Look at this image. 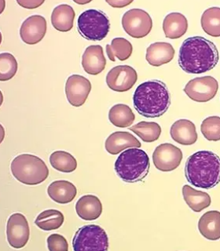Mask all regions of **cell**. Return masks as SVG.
<instances>
[{
	"instance_id": "cell-3",
	"label": "cell",
	"mask_w": 220,
	"mask_h": 251,
	"mask_svg": "<svg viewBox=\"0 0 220 251\" xmlns=\"http://www.w3.org/2000/svg\"><path fill=\"white\" fill-rule=\"evenodd\" d=\"M185 176L196 188L211 189L220 182V158L211 151H198L187 159Z\"/></svg>"
},
{
	"instance_id": "cell-2",
	"label": "cell",
	"mask_w": 220,
	"mask_h": 251,
	"mask_svg": "<svg viewBox=\"0 0 220 251\" xmlns=\"http://www.w3.org/2000/svg\"><path fill=\"white\" fill-rule=\"evenodd\" d=\"M134 108L141 116L158 118L163 116L171 104V96L165 82L149 80L136 88L133 96Z\"/></svg>"
},
{
	"instance_id": "cell-29",
	"label": "cell",
	"mask_w": 220,
	"mask_h": 251,
	"mask_svg": "<svg viewBox=\"0 0 220 251\" xmlns=\"http://www.w3.org/2000/svg\"><path fill=\"white\" fill-rule=\"evenodd\" d=\"M204 31L212 37H220V8L212 7L203 13L200 19Z\"/></svg>"
},
{
	"instance_id": "cell-1",
	"label": "cell",
	"mask_w": 220,
	"mask_h": 251,
	"mask_svg": "<svg viewBox=\"0 0 220 251\" xmlns=\"http://www.w3.org/2000/svg\"><path fill=\"white\" fill-rule=\"evenodd\" d=\"M219 59L220 54L214 43L201 36H192L181 46L178 62L187 73L202 74L214 69Z\"/></svg>"
},
{
	"instance_id": "cell-35",
	"label": "cell",
	"mask_w": 220,
	"mask_h": 251,
	"mask_svg": "<svg viewBox=\"0 0 220 251\" xmlns=\"http://www.w3.org/2000/svg\"><path fill=\"white\" fill-rule=\"evenodd\" d=\"M106 2L115 8H122L133 2V0H106Z\"/></svg>"
},
{
	"instance_id": "cell-5",
	"label": "cell",
	"mask_w": 220,
	"mask_h": 251,
	"mask_svg": "<svg viewBox=\"0 0 220 251\" xmlns=\"http://www.w3.org/2000/svg\"><path fill=\"white\" fill-rule=\"evenodd\" d=\"M12 175L19 182L27 185H36L47 180L49 170L39 157L22 154L15 157L10 165Z\"/></svg>"
},
{
	"instance_id": "cell-36",
	"label": "cell",
	"mask_w": 220,
	"mask_h": 251,
	"mask_svg": "<svg viewBox=\"0 0 220 251\" xmlns=\"http://www.w3.org/2000/svg\"><path fill=\"white\" fill-rule=\"evenodd\" d=\"M74 2H76V3L85 4L88 3V2H90V1H86V2H79V1H77V0H74Z\"/></svg>"
},
{
	"instance_id": "cell-28",
	"label": "cell",
	"mask_w": 220,
	"mask_h": 251,
	"mask_svg": "<svg viewBox=\"0 0 220 251\" xmlns=\"http://www.w3.org/2000/svg\"><path fill=\"white\" fill-rule=\"evenodd\" d=\"M129 129L147 143L157 141L161 133V126L155 122H140Z\"/></svg>"
},
{
	"instance_id": "cell-10",
	"label": "cell",
	"mask_w": 220,
	"mask_h": 251,
	"mask_svg": "<svg viewBox=\"0 0 220 251\" xmlns=\"http://www.w3.org/2000/svg\"><path fill=\"white\" fill-rule=\"evenodd\" d=\"M183 158L181 149L169 143L158 145L153 154L154 166L157 170L163 172H170L178 168Z\"/></svg>"
},
{
	"instance_id": "cell-31",
	"label": "cell",
	"mask_w": 220,
	"mask_h": 251,
	"mask_svg": "<svg viewBox=\"0 0 220 251\" xmlns=\"http://www.w3.org/2000/svg\"><path fill=\"white\" fill-rule=\"evenodd\" d=\"M18 61L14 55L10 53L0 54V81L11 79L18 72Z\"/></svg>"
},
{
	"instance_id": "cell-11",
	"label": "cell",
	"mask_w": 220,
	"mask_h": 251,
	"mask_svg": "<svg viewBox=\"0 0 220 251\" xmlns=\"http://www.w3.org/2000/svg\"><path fill=\"white\" fill-rule=\"evenodd\" d=\"M29 235L27 218L20 213L10 215L6 225V238L10 247L15 249L22 248L27 244Z\"/></svg>"
},
{
	"instance_id": "cell-20",
	"label": "cell",
	"mask_w": 220,
	"mask_h": 251,
	"mask_svg": "<svg viewBox=\"0 0 220 251\" xmlns=\"http://www.w3.org/2000/svg\"><path fill=\"white\" fill-rule=\"evenodd\" d=\"M50 198L60 204L69 203L77 194V187L68 180H55L47 188Z\"/></svg>"
},
{
	"instance_id": "cell-24",
	"label": "cell",
	"mask_w": 220,
	"mask_h": 251,
	"mask_svg": "<svg viewBox=\"0 0 220 251\" xmlns=\"http://www.w3.org/2000/svg\"><path fill=\"white\" fill-rule=\"evenodd\" d=\"M183 196L189 207L196 213L210 206L211 197L207 192L197 191L189 185L183 187Z\"/></svg>"
},
{
	"instance_id": "cell-21",
	"label": "cell",
	"mask_w": 220,
	"mask_h": 251,
	"mask_svg": "<svg viewBox=\"0 0 220 251\" xmlns=\"http://www.w3.org/2000/svg\"><path fill=\"white\" fill-rule=\"evenodd\" d=\"M198 229L200 233L208 240L220 239V212L211 210L201 216L199 220Z\"/></svg>"
},
{
	"instance_id": "cell-14",
	"label": "cell",
	"mask_w": 220,
	"mask_h": 251,
	"mask_svg": "<svg viewBox=\"0 0 220 251\" xmlns=\"http://www.w3.org/2000/svg\"><path fill=\"white\" fill-rule=\"evenodd\" d=\"M47 28V21L43 16L32 15L22 23L20 36L26 44L35 45L44 38Z\"/></svg>"
},
{
	"instance_id": "cell-16",
	"label": "cell",
	"mask_w": 220,
	"mask_h": 251,
	"mask_svg": "<svg viewBox=\"0 0 220 251\" xmlns=\"http://www.w3.org/2000/svg\"><path fill=\"white\" fill-rule=\"evenodd\" d=\"M106 151L111 155H117L120 151H124L128 148L141 147L140 141L132 133L125 131H116L109 136L106 139Z\"/></svg>"
},
{
	"instance_id": "cell-17",
	"label": "cell",
	"mask_w": 220,
	"mask_h": 251,
	"mask_svg": "<svg viewBox=\"0 0 220 251\" xmlns=\"http://www.w3.org/2000/svg\"><path fill=\"white\" fill-rule=\"evenodd\" d=\"M171 138L183 145H191L197 141L196 126L188 120H179L172 124L170 130Z\"/></svg>"
},
{
	"instance_id": "cell-12",
	"label": "cell",
	"mask_w": 220,
	"mask_h": 251,
	"mask_svg": "<svg viewBox=\"0 0 220 251\" xmlns=\"http://www.w3.org/2000/svg\"><path fill=\"white\" fill-rule=\"evenodd\" d=\"M137 80V72L129 65L114 67L106 76L109 88L116 92H126L131 90Z\"/></svg>"
},
{
	"instance_id": "cell-19",
	"label": "cell",
	"mask_w": 220,
	"mask_h": 251,
	"mask_svg": "<svg viewBox=\"0 0 220 251\" xmlns=\"http://www.w3.org/2000/svg\"><path fill=\"white\" fill-rule=\"evenodd\" d=\"M175 50L168 43H153L146 50L145 59L152 66L158 67L172 61Z\"/></svg>"
},
{
	"instance_id": "cell-26",
	"label": "cell",
	"mask_w": 220,
	"mask_h": 251,
	"mask_svg": "<svg viewBox=\"0 0 220 251\" xmlns=\"http://www.w3.org/2000/svg\"><path fill=\"white\" fill-rule=\"evenodd\" d=\"M133 47L128 39L124 38H115L111 44L106 46V53L110 61H115V57L120 61H124L132 56Z\"/></svg>"
},
{
	"instance_id": "cell-30",
	"label": "cell",
	"mask_w": 220,
	"mask_h": 251,
	"mask_svg": "<svg viewBox=\"0 0 220 251\" xmlns=\"http://www.w3.org/2000/svg\"><path fill=\"white\" fill-rule=\"evenodd\" d=\"M50 163L60 172L72 173L77 168L76 158L65 151H54L50 156Z\"/></svg>"
},
{
	"instance_id": "cell-34",
	"label": "cell",
	"mask_w": 220,
	"mask_h": 251,
	"mask_svg": "<svg viewBox=\"0 0 220 251\" xmlns=\"http://www.w3.org/2000/svg\"><path fill=\"white\" fill-rule=\"evenodd\" d=\"M17 2L20 6L26 9H35L41 6L44 0H18Z\"/></svg>"
},
{
	"instance_id": "cell-15",
	"label": "cell",
	"mask_w": 220,
	"mask_h": 251,
	"mask_svg": "<svg viewBox=\"0 0 220 251\" xmlns=\"http://www.w3.org/2000/svg\"><path fill=\"white\" fill-rule=\"evenodd\" d=\"M106 65L103 48L100 45H92L85 50L82 57V66L85 72L92 75L100 74Z\"/></svg>"
},
{
	"instance_id": "cell-13",
	"label": "cell",
	"mask_w": 220,
	"mask_h": 251,
	"mask_svg": "<svg viewBox=\"0 0 220 251\" xmlns=\"http://www.w3.org/2000/svg\"><path fill=\"white\" fill-rule=\"evenodd\" d=\"M91 90V83L80 75H72L65 83V94L69 104L81 107L84 104Z\"/></svg>"
},
{
	"instance_id": "cell-4",
	"label": "cell",
	"mask_w": 220,
	"mask_h": 251,
	"mask_svg": "<svg viewBox=\"0 0 220 251\" xmlns=\"http://www.w3.org/2000/svg\"><path fill=\"white\" fill-rule=\"evenodd\" d=\"M150 163L147 153L138 148H131L119 155L114 169L117 176L126 183H137L146 177Z\"/></svg>"
},
{
	"instance_id": "cell-23",
	"label": "cell",
	"mask_w": 220,
	"mask_h": 251,
	"mask_svg": "<svg viewBox=\"0 0 220 251\" xmlns=\"http://www.w3.org/2000/svg\"><path fill=\"white\" fill-rule=\"evenodd\" d=\"M73 8L67 4H61L54 9L51 14V24L55 29L61 32L70 31L75 19Z\"/></svg>"
},
{
	"instance_id": "cell-33",
	"label": "cell",
	"mask_w": 220,
	"mask_h": 251,
	"mask_svg": "<svg viewBox=\"0 0 220 251\" xmlns=\"http://www.w3.org/2000/svg\"><path fill=\"white\" fill-rule=\"evenodd\" d=\"M47 247L51 251H69V244L63 235L52 234L47 238Z\"/></svg>"
},
{
	"instance_id": "cell-32",
	"label": "cell",
	"mask_w": 220,
	"mask_h": 251,
	"mask_svg": "<svg viewBox=\"0 0 220 251\" xmlns=\"http://www.w3.org/2000/svg\"><path fill=\"white\" fill-rule=\"evenodd\" d=\"M200 130L203 136L208 141H220V116H210L204 120Z\"/></svg>"
},
{
	"instance_id": "cell-25",
	"label": "cell",
	"mask_w": 220,
	"mask_h": 251,
	"mask_svg": "<svg viewBox=\"0 0 220 251\" xmlns=\"http://www.w3.org/2000/svg\"><path fill=\"white\" fill-rule=\"evenodd\" d=\"M109 120L116 127L126 128L132 125L136 116L129 106L118 104L110 108Z\"/></svg>"
},
{
	"instance_id": "cell-22",
	"label": "cell",
	"mask_w": 220,
	"mask_h": 251,
	"mask_svg": "<svg viewBox=\"0 0 220 251\" xmlns=\"http://www.w3.org/2000/svg\"><path fill=\"white\" fill-rule=\"evenodd\" d=\"M188 29V22L184 15L173 12L165 17L163 22V30L165 36L175 39L182 37Z\"/></svg>"
},
{
	"instance_id": "cell-6",
	"label": "cell",
	"mask_w": 220,
	"mask_h": 251,
	"mask_svg": "<svg viewBox=\"0 0 220 251\" xmlns=\"http://www.w3.org/2000/svg\"><path fill=\"white\" fill-rule=\"evenodd\" d=\"M77 29L84 39L90 41H101L110 31V20L102 10L90 9L82 12L79 17Z\"/></svg>"
},
{
	"instance_id": "cell-27",
	"label": "cell",
	"mask_w": 220,
	"mask_h": 251,
	"mask_svg": "<svg viewBox=\"0 0 220 251\" xmlns=\"http://www.w3.org/2000/svg\"><path fill=\"white\" fill-rule=\"evenodd\" d=\"M64 215L57 210H47L42 212L35 220V224L44 231L56 230L64 223Z\"/></svg>"
},
{
	"instance_id": "cell-7",
	"label": "cell",
	"mask_w": 220,
	"mask_h": 251,
	"mask_svg": "<svg viewBox=\"0 0 220 251\" xmlns=\"http://www.w3.org/2000/svg\"><path fill=\"white\" fill-rule=\"evenodd\" d=\"M73 247L75 251H107L108 235L101 226L97 225L82 226L75 234Z\"/></svg>"
},
{
	"instance_id": "cell-9",
	"label": "cell",
	"mask_w": 220,
	"mask_h": 251,
	"mask_svg": "<svg viewBox=\"0 0 220 251\" xmlns=\"http://www.w3.org/2000/svg\"><path fill=\"white\" fill-rule=\"evenodd\" d=\"M218 90L219 83L214 77L203 76L189 81L184 92L194 101L208 102L216 97Z\"/></svg>"
},
{
	"instance_id": "cell-8",
	"label": "cell",
	"mask_w": 220,
	"mask_h": 251,
	"mask_svg": "<svg viewBox=\"0 0 220 251\" xmlns=\"http://www.w3.org/2000/svg\"><path fill=\"white\" fill-rule=\"evenodd\" d=\"M122 26L126 33L136 39L149 35L153 27V21L147 12L141 9H132L126 12L122 18Z\"/></svg>"
},
{
	"instance_id": "cell-18",
	"label": "cell",
	"mask_w": 220,
	"mask_h": 251,
	"mask_svg": "<svg viewBox=\"0 0 220 251\" xmlns=\"http://www.w3.org/2000/svg\"><path fill=\"white\" fill-rule=\"evenodd\" d=\"M77 215L84 221L98 219L102 213L100 200L94 195H85L79 199L76 204Z\"/></svg>"
}]
</instances>
